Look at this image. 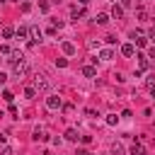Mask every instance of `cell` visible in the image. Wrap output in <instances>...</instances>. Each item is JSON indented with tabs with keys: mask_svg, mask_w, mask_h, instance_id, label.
I'll return each instance as SVG.
<instances>
[{
	"mask_svg": "<svg viewBox=\"0 0 155 155\" xmlns=\"http://www.w3.org/2000/svg\"><path fill=\"white\" fill-rule=\"evenodd\" d=\"M0 3H7V0H0Z\"/></svg>",
	"mask_w": 155,
	"mask_h": 155,
	"instance_id": "cell-33",
	"label": "cell"
},
{
	"mask_svg": "<svg viewBox=\"0 0 155 155\" xmlns=\"http://www.w3.org/2000/svg\"><path fill=\"white\" fill-rule=\"evenodd\" d=\"M111 150H114V155H124V148H121V145H119V143H116V145H114V148H111Z\"/></svg>",
	"mask_w": 155,
	"mask_h": 155,
	"instance_id": "cell-22",
	"label": "cell"
},
{
	"mask_svg": "<svg viewBox=\"0 0 155 155\" xmlns=\"http://www.w3.org/2000/svg\"><path fill=\"white\" fill-rule=\"evenodd\" d=\"M114 3H116V0H114Z\"/></svg>",
	"mask_w": 155,
	"mask_h": 155,
	"instance_id": "cell-34",
	"label": "cell"
},
{
	"mask_svg": "<svg viewBox=\"0 0 155 155\" xmlns=\"http://www.w3.org/2000/svg\"><path fill=\"white\" fill-rule=\"evenodd\" d=\"M66 138H68V141H78V131H75V128H68V131H66Z\"/></svg>",
	"mask_w": 155,
	"mask_h": 155,
	"instance_id": "cell-11",
	"label": "cell"
},
{
	"mask_svg": "<svg viewBox=\"0 0 155 155\" xmlns=\"http://www.w3.org/2000/svg\"><path fill=\"white\" fill-rule=\"evenodd\" d=\"M63 53H66V56H73V53H75V46H73L70 41H66V44H63Z\"/></svg>",
	"mask_w": 155,
	"mask_h": 155,
	"instance_id": "cell-6",
	"label": "cell"
},
{
	"mask_svg": "<svg viewBox=\"0 0 155 155\" xmlns=\"http://www.w3.org/2000/svg\"><path fill=\"white\" fill-rule=\"evenodd\" d=\"M133 51H136V49H133L131 44H124V46H121V53H124V56H133Z\"/></svg>",
	"mask_w": 155,
	"mask_h": 155,
	"instance_id": "cell-9",
	"label": "cell"
},
{
	"mask_svg": "<svg viewBox=\"0 0 155 155\" xmlns=\"http://www.w3.org/2000/svg\"><path fill=\"white\" fill-rule=\"evenodd\" d=\"M34 87H36L39 92H49V80H46L44 75H39L36 80H34Z\"/></svg>",
	"mask_w": 155,
	"mask_h": 155,
	"instance_id": "cell-1",
	"label": "cell"
},
{
	"mask_svg": "<svg viewBox=\"0 0 155 155\" xmlns=\"http://www.w3.org/2000/svg\"><path fill=\"white\" fill-rule=\"evenodd\" d=\"M78 3H80V5H87V3H90V0H78Z\"/></svg>",
	"mask_w": 155,
	"mask_h": 155,
	"instance_id": "cell-29",
	"label": "cell"
},
{
	"mask_svg": "<svg viewBox=\"0 0 155 155\" xmlns=\"http://www.w3.org/2000/svg\"><path fill=\"white\" fill-rule=\"evenodd\" d=\"M3 100H5V102H12V100H15V94H12L10 90H5V92H3Z\"/></svg>",
	"mask_w": 155,
	"mask_h": 155,
	"instance_id": "cell-16",
	"label": "cell"
},
{
	"mask_svg": "<svg viewBox=\"0 0 155 155\" xmlns=\"http://www.w3.org/2000/svg\"><path fill=\"white\" fill-rule=\"evenodd\" d=\"M32 36H34V39H41V29H39V27H32Z\"/></svg>",
	"mask_w": 155,
	"mask_h": 155,
	"instance_id": "cell-19",
	"label": "cell"
},
{
	"mask_svg": "<svg viewBox=\"0 0 155 155\" xmlns=\"http://www.w3.org/2000/svg\"><path fill=\"white\" fill-rule=\"evenodd\" d=\"M0 155H12V148H3V150H0Z\"/></svg>",
	"mask_w": 155,
	"mask_h": 155,
	"instance_id": "cell-25",
	"label": "cell"
},
{
	"mask_svg": "<svg viewBox=\"0 0 155 155\" xmlns=\"http://www.w3.org/2000/svg\"><path fill=\"white\" fill-rule=\"evenodd\" d=\"M148 56H150V58H155V49H150V51H148Z\"/></svg>",
	"mask_w": 155,
	"mask_h": 155,
	"instance_id": "cell-28",
	"label": "cell"
},
{
	"mask_svg": "<svg viewBox=\"0 0 155 155\" xmlns=\"http://www.w3.org/2000/svg\"><path fill=\"white\" fill-rule=\"evenodd\" d=\"M27 73H29V66H27L24 61L15 63V75H17V78H22V75H27Z\"/></svg>",
	"mask_w": 155,
	"mask_h": 155,
	"instance_id": "cell-2",
	"label": "cell"
},
{
	"mask_svg": "<svg viewBox=\"0 0 155 155\" xmlns=\"http://www.w3.org/2000/svg\"><path fill=\"white\" fill-rule=\"evenodd\" d=\"M56 66H58V68H66L68 61H66V58H56Z\"/></svg>",
	"mask_w": 155,
	"mask_h": 155,
	"instance_id": "cell-20",
	"label": "cell"
},
{
	"mask_svg": "<svg viewBox=\"0 0 155 155\" xmlns=\"http://www.w3.org/2000/svg\"><path fill=\"white\" fill-rule=\"evenodd\" d=\"M109 22V15H97V24H107Z\"/></svg>",
	"mask_w": 155,
	"mask_h": 155,
	"instance_id": "cell-14",
	"label": "cell"
},
{
	"mask_svg": "<svg viewBox=\"0 0 155 155\" xmlns=\"http://www.w3.org/2000/svg\"><path fill=\"white\" fill-rule=\"evenodd\" d=\"M27 34H29L27 27H19V29H17V39H27Z\"/></svg>",
	"mask_w": 155,
	"mask_h": 155,
	"instance_id": "cell-12",
	"label": "cell"
},
{
	"mask_svg": "<svg viewBox=\"0 0 155 155\" xmlns=\"http://www.w3.org/2000/svg\"><path fill=\"white\" fill-rule=\"evenodd\" d=\"M121 5L124 7H131V0H121Z\"/></svg>",
	"mask_w": 155,
	"mask_h": 155,
	"instance_id": "cell-27",
	"label": "cell"
},
{
	"mask_svg": "<svg viewBox=\"0 0 155 155\" xmlns=\"http://www.w3.org/2000/svg\"><path fill=\"white\" fill-rule=\"evenodd\" d=\"M34 94H36V87H27V90H24V97H29V100H32Z\"/></svg>",
	"mask_w": 155,
	"mask_h": 155,
	"instance_id": "cell-17",
	"label": "cell"
},
{
	"mask_svg": "<svg viewBox=\"0 0 155 155\" xmlns=\"http://www.w3.org/2000/svg\"><path fill=\"white\" fill-rule=\"evenodd\" d=\"M116 121H119V116H114V114L107 116V124H109V126H116Z\"/></svg>",
	"mask_w": 155,
	"mask_h": 155,
	"instance_id": "cell-18",
	"label": "cell"
},
{
	"mask_svg": "<svg viewBox=\"0 0 155 155\" xmlns=\"http://www.w3.org/2000/svg\"><path fill=\"white\" fill-rule=\"evenodd\" d=\"M138 63H141V68H143V70H145V68H150V61H148L145 56H138Z\"/></svg>",
	"mask_w": 155,
	"mask_h": 155,
	"instance_id": "cell-13",
	"label": "cell"
},
{
	"mask_svg": "<svg viewBox=\"0 0 155 155\" xmlns=\"http://www.w3.org/2000/svg\"><path fill=\"white\" fill-rule=\"evenodd\" d=\"M46 107H49V109H58V107H61V97H49V100H46Z\"/></svg>",
	"mask_w": 155,
	"mask_h": 155,
	"instance_id": "cell-3",
	"label": "cell"
},
{
	"mask_svg": "<svg viewBox=\"0 0 155 155\" xmlns=\"http://www.w3.org/2000/svg\"><path fill=\"white\" fill-rule=\"evenodd\" d=\"M111 17H114V19H121V17H124V10H121L119 5H114V7H111Z\"/></svg>",
	"mask_w": 155,
	"mask_h": 155,
	"instance_id": "cell-5",
	"label": "cell"
},
{
	"mask_svg": "<svg viewBox=\"0 0 155 155\" xmlns=\"http://www.w3.org/2000/svg\"><path fill=\"white\" fill-rule=\"evenodd\" d=\"M0 53H5V56H10L12 51H10V46H0Z\"/></svg>",
	"mask_w": 155,
	"mask_h": 155,
	"instance_id": "cell-24",
	"label": "cell"
},
{
	"mask_svg": "<svg viewBox=\"0 0 155 155\" xmlns=\"http://www.w3.org/2000/svg\"><path fill=\"white\" fill-rule=\"evenodd\" d=\"M100 56H102V61H111V58H114V51H111V49H104Z\"/></svg>",
	"mask_w": 155,
	"mask_h": 155,
	"instance_id": "cell-7",
	"label": "cell"
},
{
	"mask_svg": "<svg viewBox=\"0 0 155 155\" xmlns=\"http://www.w3.org/2000/svg\"><path fill=\"white\" fill-rule=\"evenodd\" d=\"M94 73H97V70H94L92 66H85V68H83V75H85V78H94Z\"/></svg>",
	"mask_w": 155,
	"mask_h": 155,
	"instance_id": "cell-10",
	"label": "cell"
},
{
	"mask_svg": "<svg viewBox=\"0 0 155 155\" xmlns=\"http://www.w3.org/2000/svg\"><path fill=\"white\" fill-rule=\"evenodd\" d=\"M12 34H15L12 27H5V29H3V36H5V39H12Z\"/></svg>",
	"mask_w": 155,
	"mask_h": 155,
	"instance_id": "cell-15",
	"label": "cell"
},
{
	"mask_svg": "<svg viewBox=\"0 0 155 155\" xmlns=\"http://www.w3.org/2000/svg\"><path fill=\"white\" fill-rule=\"evenodd\" d=\"M85 114H87V116H90V119H97V116H100V114H97V111H94V109H85Z\"/></svg>",
	"mask_w": 155,
	"mask_h": 155,
	"instance_id": "cell-23",
	"label": "cell"
},
{
	"mask_svg": "<svg viewBox=\"0 0 155 155\" xmlns=\"http://www.w3.org/2000/svg\"><path fill=\"white\" fill-rule=\"evenodd\" d=\"M0 143H5V136H3V133H0Z\"/></svg>",
	"mask_w": 155,
	"mask_h": 155,
	"instance_id": "cell-31",
	"label": "cell"
},
{
	"mask_svg": "<svg viewBox=\"0 0 155 155\" xmlns=\"http://www.w3.org/2000/svg\"><path fill=\"white\" fill-rule=\"evenodd\" d=\"M44 155H51V153H49V150H46V153H44Z\"/></svg>",
	"mask_w": 155,
	"mask_h": 155,
	"instance_id": "cell-32",
	"label": "cell"
},
{
	"mask_svg": "<svg viewBox=\"0 0 155 155\" xmlns=\"http://www.w3.org/2000/svg\"><path fill=\"white\" fill-rule=\"evenodd\" d=\"M5 80H7V75H5V73H0V85H5Z\"/></svg>",
	"mask_w": 155,
	"mask_h": 155,
	"instance_id": "cell-26",
	"label": "cell"
},
{
	"mask_svg": "<svg viewBox=\"0 0 155 155\" xmlns=\"http://www.w3.org/2000/svg\"><path fill=\"white\" fill-rule=\"evenodd\" d=\"M150 94H153V97H155V87H153V85H150Z\"/></svg>",
	"mask_w": 155,
	"mask_h": 155,
	"instance_id": "cell-30",
	"label": "cell"
},
{
	"mask_svg": "<svg viewBox=\"0 0 155 155\" xmlns=\"http://www.w3.org/2000/svg\"><path fill=\"white\" fill-rule=\"evenodd\" d=\"M131 155H148V153H145L143 145H133V148H131Z\"/></svg>",
	"mask_w": 155,
	"mask_h": 155,
	"instance_id": "cell-8",
	"label": "cell"
},
{
	"mask_svg": "<svg viewBox=\"0 0 155 155\" xmlns=\"http://www.w3.org/2000/svg\"><path fill=\"white\" fill-rule=\"evenodd\" d=\"M39 10H41V12H49V3H46V0H41V3H39Z\"/></svg>",
	"mask_w": 155,
	"mask_h": 155,
	"instance_id": "cell-21",
	"label": "cell"
},
{
	"mask_svg": "<svg viewBox=\"0 0 155 155\" xmlns=\"http://www.w3.org/2000/svg\"><path fill=\"white\" fill-rule=\"evenodd\" d=\"M70 17H73V19H80V17H85V10H83V7H73V10H70Z\"/></svg>",
	"mask_w": 155,
	"mask_h": 155,
	"instance_id": "cell-4",
	"label": "cell"
}]
</instances>
